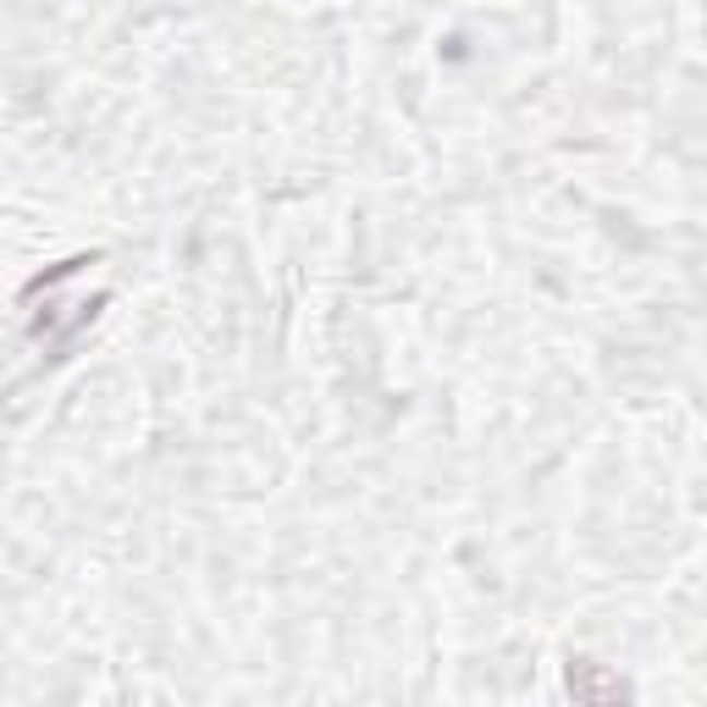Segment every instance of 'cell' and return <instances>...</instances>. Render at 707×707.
Here are the masks:
<instances>
[{
	"label": "cell",
	"instance_id": "obj_1",
	"mask_svg": "<svg viewBox=\"0 0 707 707\" xmlns=\"http://www.w3.org/2000/svg\"><path fill=\"white\" fill-rule=\"evenodd\" d=\"M570 691L586 696V702H597V696H625L631 685H625V680H613V674H597L591 663H570Z\"/></svg>",
	"mask_w": 707,
	"mask_h": 707
}]
</instances>
